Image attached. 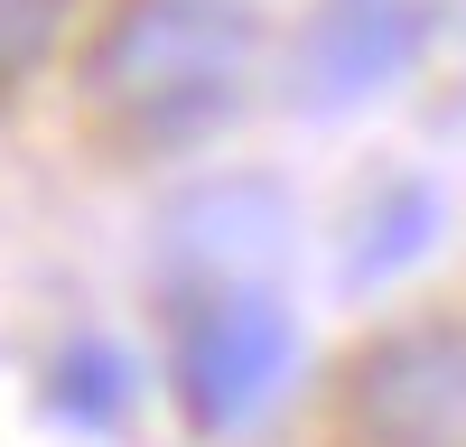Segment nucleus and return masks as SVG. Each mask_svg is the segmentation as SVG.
Masks as SVG:
<instances>
[{
    "instance_id": "f257e3e1",
    "label": "nucleus",
    "mask_w": 466,
    "mask_h": 447,
    "mask_svg": "<svg viewBox=\"0 0 466 447\" xmlns=\"http://www.w3.org/2000/svg\"><path fill=\"white\" fill-rule=\"evenodd\" d=\"M252 65H261V19L243 0H122L94 28L85 84L131 140L197 149L243 112Z\"/></svg>"
},
{
    "instance_id": "f03ea898",
    "label": "nucleus",
    "mask_w": 466,
    "mask_h": 447,
    "mask_svg": "<svg viewBox=\"0 0 466 447\" xmlns=\"http://www.w3.org/2000/svg\"><path fill=\"white\" fill-rule=\"evenodd\" d=\"M299 372V317L280 289L168 298V401L197 438H252Z\"/></svg>"
},
{
    "instance_id": "7ed1b4c3",
    "label": "nucleus",
    "mask_w": 466,
    "mask_h": 447,
    "mask_svg": "<svg viewBox=\"0 0 466 447\" xmlns=\"http://www.w3.org/2000/svg\"><path fill=\"white\" fill-rule=\"evenodd\" d=\"M355 447H466V317H401L345 363Z\"/></svg>"
},
{
    "instance_id": "20e7f679",
    "label": "nucleus",
    "mask_w": 466,
    "mask_h": 447,
    "mask_svg": "<svg viewBox=\"0 0 466 447\" xmlns=\"http://www.w3.org/2000/svg\"><path fill=\"white\" fill-rule=\"evenodd\" d=\"M299 214L280 196V177H197L177 186L159 214V289L206 298V289H280Z\"/></svg>"
},
{
    "instance_id": "39448f33",
    "label": "nucleus",
    "mask_w": 466,
    "mask_h": 447,
    "mask_svg": "<svg viewBox=\"0 0 466 447\" xmlns=\"http://www.w3.org/2000/svg\"><path fill=\"white\" fill-rule=\"evenodd\" d=\"M430 47V0H318L289 47V103L299 112H355L392 94Z\"/></svg>"
},
{
    "instance_id": "423d86ee",
    "label": "nucleus",
    "mask_w": 466,
    "mask_h": 447,
    "mask_svg": "<svg viewBox=\"0 0 466 447\" xmlns=\"http://www.w3.org/2000/svg\"><path fill=\"white\" fill-rule=\"evenodd\" d=\"M448 233V196L430 177H382L364 214H355V233H345V289H382V280H401L410 261H430Z\"/></svg>"
},
{
    "instance_id": "0eeeda50",
    "label": "nucleus",
    "mask_w": 466,
    "mask_h": 447,
    "mask_svg": "<svg viewBox=\"0 0 466 447\" xmlns=\"http://www.w3.org/2000/svg\"><path fill=\"white\" fill-rule=\"evenodd\" d=\"M131 401H140V372H131V354L112 345V335H75V345L47 363V410L66 429H85V438L122 429Z\"/></svg>"
},
{
    "instance_id": "6e6552de",
    "label": "nucleus",
    "mask_w": 466,
    "mask_h": 447,
    "mask_svg": "<svg viewBox=\"0 0 466 447\" xmlns=\"http://www.w3.org/2000/svg\"><path fill=\"white\" fill-rule=\"evenodd\" d=\"M66 28H75V0H0V94H19L66 47Z\"/></svg>"
}]
</instances>
